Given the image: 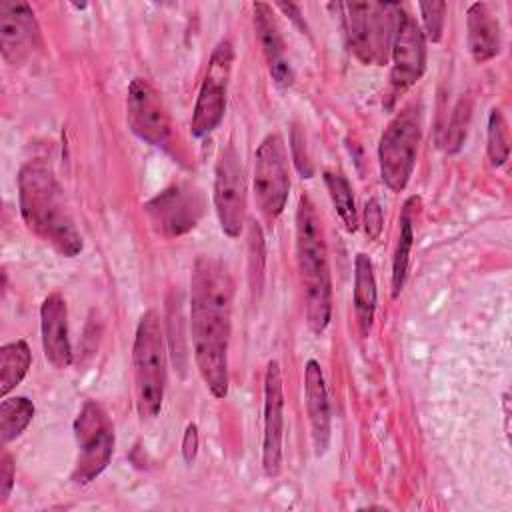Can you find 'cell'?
Listing matches in <instances>:
<instances>
[{
  "label": "cell",
  "instance_id": "6da1fadb",
  "mask_svg": "<svg viewBox=\"0 0 512 512\" xmlns=\"http://www.w3.org/2000/svg\"><path fill=\"white\" fill-rule=\"evenodd\" d=\"M234 282L226 264L198 256L190 276V338L194 362L214 398L228 396V344Z\"/></svg>",
  "mask_w": 512,
  "mask_h": 512
},
{
  "label": "cell",
  "instance_id": "7a4b0ae2",
  "mask_svg": "<svg viewBox=\"0 0 512 512\" xmlns=\"http://www.w3.org/2000/svg\"><path fill=\"white\" fill-rule=\"evenodd\" d=\"M18 202L28 230L56 248L62 256L74 258L82 252V236L68 212L64 192L48 166L28 162L20 168Z\"/></svg>",
  "mask_w": 512,
  "mask_h": 512
},
{
  "label": "cell",
  "instance_id": "3957f363",
  "mask_svg": "<svg viewBox=\"0 0 512 512\" xmlns=\"http://www.w3.org/2000/svg\"><path fill=\"white\" fill-rule=\"evenodd\" d=\"M296 264L304 286L306 324L322 334L332 316V282L322 220L306 194L296 208Z\"/></svg>",
  "mask_w": 512,
  "mask_h": 512
},
{
  "label": "cell",
  "instance_id": "277c9868",
  "mask_svg": "<svg viewBox=\"0 0 512 512\" xmlns=\"http://www.w3.org/2000/svg\"><path fill=\"white\" fill-rule=\"evenodd\" d=\"M134 398L142 422L154 420L166 390V342L162 320L156 310H146L136 326L132 346Z\"/></svg>",
  "mask_w": 512,
  "mask_h": 512
},
{
  "label": "cell",
  "instance_id": "5b68a950",
  "mask_svg": "<svg viewBox=\"0 0 512 512\" xmlns=\"http://www.w3.org/2000/svg\"><path fill=\"white\" fill-rule=\"evenodd\" d=\"M422 140V114L418 104L402 108L384 128L378 144L380 178L392 192H402L414 172Z\"/></svg>",
  "mask_w": 512,
  "mask_h": 512
},
{
  "label": "cell",
  "instance_id": "8992f818",
  "mask_svg": "<svg viewBox=\"0 0 512 512\" xmlns=\"http://www.w3.org/2000/svg\"><path fill=\"white\" fill-rule=\"evenodd\" d=\"M74 438L78 454L70 480L84 486L108 468L114 452V426L98 402L86 400L82 404L74 420Z\"/></svg>",
  "mask_w": 512,
  "mask_h": 512
},
{
  "label": "cell",
  "instance_id": "52a82bcc",
  "mask_svg": "<svg viewBox=\"0 0 512 512\" xmlns=\"http://www.w3.org/2000/svg\"><path fill=\"white\" fill-rule=\"evenodd\" d=\"M396 8L398 4L390 2L344 4L350 48L364 64H386L392 46Z\"/></svg>",
  "mask_w": 512,
  "mask_h": 512
},
{
  "label": "cell",
  "instance_id": "ba28073f",
  "mask_svg": "<svg viewBox=\"0 0 512 512\" xmlns=\"http://www.w3.org/2000/svg\"><path fill=\"white\" fill-rule=\"evenodd\" d=\"M252 188L260 214L274 222L284 212L290 192L286 144L278 132L266 134L254 152Z\"/></svg>",
  "mask_w": 512,
  "mask_h": 512
},
{
  "label": "cell",
  "instance_id": "9c48e42d",
  "mask_svg": "<svg viewBox=\"0 0 512 512\" xmlns=\"http://www.w3.org/2000/svg\"><path fill=\"white\" fill-rule=\"evenodd\" d=\"M232 62H234L232 42L224 38L214 46L210 54L208 68L198 90V98H196L192 122H190L192 136L204 138L222 122L224 110H226V94H228V84L232 74Z\"/></svg>",
  "mask_w": 512,
  "mask_h": 512
},
{
  "label": "cell",
  "instance_id": "30bf717a",
  "mask_svg": "<svg viewBox=\"0 0 512 512\" xmlns=\"http://www.w3.org/2000/svg\"><path fill=\"white\" fill-rule=\"evenodd\" d=\"M214 210L220 222V228L226 236H240L246 222L248 208V188L244 166L232 144H226L216 160L214 168Z\"/></svg>",
  "mask_w": 512,
  "mask_h": 512
},
{
  "label": "cell",
  "instance_id": "8fae6325",
  "mask_svg": "<svg viewBox=\"0 0 512 512\" xmlns=\"http://www.w3.org/2000/svg\"><path fill=\"white\" fill-rule=\"evenodd\" d=\"M152 228L176 238L190 232L204 214V196L192 184H174L144 204Z\"/></svg>",
  "mask_w": 512,
  "mask_h": 512
},
{
  "label": "cell",
  "instance_id": "7c38bea8",
  "mask_svg": "<svg viewBox=\"0 0 512 512\" xmlns=\"http://www.w3.org/2000/svg\"><path fill=\"white\" fill-rule=\"evenodd\" d=\"M390 84L396 94L416 84L426 70V38L420 24L400 4L392 34Z\"/></svg>",
  "mask_w": 512,
  "mask_h": 512
},
{
  "label": "cell",
  "instance_id": "4fadbf2b",
  "mask_svg": "<svg viewBox=\"0 0 512 512\" xmlns=\"http://www.w3.org/2000/svg\"><path fill=\"white\" fill-rule=\"evenodd\" d=\"M126 120L130 130L152 146H166L172 138V122L158 90L146 78H134L126 96Z\"/></svg>",
  "mask_w": 512,
  "mask_h": 512
},
{
  "label": "cell",
  "instance_id": "5bb4252c",
  "mask_svg": "<svg viewBox=\"0 0 512 512\" xmlns=\"http://www.w3.org/2000/svg\"><path fill=\"white\" fill-rule=\"evenodd\" d=\"M40 30L34 10L28 2H0V48L2 58L10 66H22L38 46Z\"/></svg>",
  "mask_w": 512,
  "mask_h": 512
},
{
  "label": "cell",
  "instance_id": "9a60e30c",
  "mask_svg": "<svg viewBox=\"0 0 512 512\" xmlns=\"http://www.w3.org/2000/svg\"><path fill=\"white\" fill-rule=\"evenodd\" d=\"M282 432H284V394L278 360H268L264 374V436L262 468L266 476H278L282 468Z\"/></svg>",
  "mask_w": 512,
  "mask_h": 512
},
{
  "label": "cell",
  "instance_id": "2e32d148",
  "mask_svg": "<svg viewBox=\"0 0 512 512\" xmlns=\"http://www.w3.org/2000/svg\"><path fill=\"white\" fill-rule=\"evenodd\" d=\"M40 334L46 360L64 370L72 364V344L68 334V306L60 292H52L40 306Z\"/></svg>",
  "mask_w": 512,
  "mask_h": 512
},
{
  "label": "cell",
  "instance_id": "e0dca14e",
  "mask_svg": "<svg viewBox=\"0 0 512 512\" xmlns=\"http://www.w3.org/2000/svg\"><path fill=\"white\" fill-rule=\"evenodd\" d=\"M252 10H254V30H256L260 48L264 52V58L268 62L274 82L282 88L292 86L294 72H292L290 60L286 56V44H284V38H282V32L278 28L272 8L264 2H254Z\"/></svg>",
  "mask_w": 512,
  "mask_h": 512
},
{
  "label": "cell",
  "instance_id": "ac0fdd59",
  "mask_svg": "<svg viewBox=\"0 0 512 512\" xmlns=\"http://www.w3.org/2000/svg\"><path fill=\"white\" fill-rule=\"evenodd\" d=\"M304 398L314 452L322 456L330 444V402L320 362L314 358L304 364Z\"/></svg>",
  "mask_w": 512,
  "mask_h": 512
},
{
  "label": "cell",
  "instance_id": "d6986e66",
  "mask_svg": "<svg viewBox=\"0 0 512 512\" xmlns=\"http://www.w3.org/2000/svg\"><path fill=\"white\" fill-rule=\"evenodd\" d=\"M466 26H468V50L476 62L492 60L502 46L500 40V24L492 14L490 6L484 2H474L466 10Z\"/></svg>",
  "mask_w": 512,
  "mask_h": 512
},
{
  "label": "cell",
  "instance_id": "ffe728a7",
  "mask_svg": "<svg viewBox=\"0 0 512 512\" xmlns=\"http://www.w3.org/2000/svg\"><path fill=\"white\" fill-rule=\"evenodd\" d=\"M352 302H354L360 334L366 336L372 328L374 312H376V278H374L372 260L364 252H358L354 258Z\"/></svg>",
  "mask_w": 512,
  "mask_h": 512
},
{
  "label": "cell",
  "instance_id": "44dd1931",
  "mask_svg": "<svg viewBox=\"0 0 512 512\" xmlns=\"http://www.w3.org/2000/svg\"><path fill=\"white\" fill-rule=\"evenodd\" d=\"M418 204L416 196H410L400 214V234H398V244L392 260V298H396L406 282L408 274V264H410V252L414 244V208Z\"/></svg>",
  "mask_w": 512,
  "mask_h": 512
},
{
  "label": "cell",
  "instance_id": "7402d4cb",
  "mask_svg": "<svg viewBox=\"0 0 512 512\" xmlns=\"http://www.w3.org/2000/svg\"><path fill=\"white\" fill-rule=\"evenodd\" d=\"M32 364V352L24 340L8 342L0 348V396H8L24 376Z\"/></svg>",
  "mask_w": 512,
  "mask_h": 512
},
{
  "label": "cell",
  "instance_id": "603a6c76",
  "mask_svg": "<svg viewBox=\"0 0 512 512\" xmlns=\"http://www.w3.org/2000/svg\"><path fill=\"white\" fill-rule=\"evenodd\" d=\"M34 404L26 396H4L0 402V438L2 444L16 440L34 418Z\"/></svg>",
  "mask_w": 512,
  "mask_h": 512
},
{
  "label": "cell",
  "instance_id": "cb8c5ba5",
  "mask_svg": "<svg viewBox=\"0 0 512 512\" xmlns=\"http://www.w3.org/2000/svg\"><path fill=\"white\" fill-rule=\"evenodd\" d=\"M324 184L328 188L332 204H334L340 220L344 222L346 230L354 232L358 228V214H356V202H354L350 182L346 180V176L342 172L326 170L324 172Z\"/></svg>",
  "mask_w": 512,
  "mask_h": 512
},
{
  "label": "cell",
  "instance_id": "d4e9b609",
  "mask_svg": "<svg viewBox=\"0 0 512 512\" xmlns=\"http://www.w3.org/2000/svg\"><path fill=\"white\" fill-rule=\"evenodd\" d=\"M486 152L492 166H502L508 160L510 144H508V128L502 112L498 108L490 110L488 130H486Z\"/></svg>",
  "mask_w": 512,
  "mask_h": 512
},
{
  "label": "cell",
  "instance_id": "484cf974",
  "mask_svg": "<svg viewBox=\"0 0 512 512\" xmlns=\"http://www.w3.org/2000/svg\"><path fill=\"white\" fill-rule=\"evenodd\" d=\"M468 122H470V102L466 98H462L456 104L454 114H452V118L448 122V130H446V138H444L446 152L460 150V146H462V142L466 138Z\"/></svg>",
  "mask_w": 512,
  "mask_h": 512
},
{
  "label": "cell",
  "instance_id": "4316f807",
  "mask_svg": "<svg viewBox=\"0 0 512 512\" xmlns=\"http://www.w3.org/2000/svg\"><path fill=\"white\" fill-rule=\"evenodd\" d=\"M418 10L422 14V32L430 42H440L444 30V14L446 2H420Z\"/></svg>",
  "mask_w": 512,
  "mask_h": 512
},
{
  "label": "cell",
  "instance_id": "83f0119b",
  "mask_svg": "<svg viewBox=\"0 0 512 512\" xmlns=\"http://www.w3.org/2000/svg\"><path fill=\"white\" fill-rule=\"evenodd\" d=\"M290 150H292V160L296 164V170L302 174V178H310L312 176V162L308 158L306 140H304V134L300 132L298 124H294L292 132H290Z\"/></svg>",
  "mask_w": 512,
  "mask_h": 512
},
{
  "label": "cell",
  "instance_id": "f1b7e54d",
  "mask_svg": "<svg viewBox=\"0 0 512 512\" xmlns=\"http://www.w3.org/2000/svg\"><path fill=\"white\" fill-rule=\"evenodd\" d=\"M382 224H384V216H382V208H380L378 200L376 198L366 200V204H364V232H366L368 240H378L380 238Z\"/></svg>",
  "mask_w": 512,
  "mask_h": 512
},
{
  "label": "cell",
  "instance_id": "f546056e",
  "mask_svg": "<svg viewBox=\"0 0 512 512\" xmlns=\"http://www.w3.org/2000/svg\"><path fill=\"white\" fill-rule=\"evenodd\" d=\"M14 488V462L8 452L0 458V504H4Z\"/></svg>",
  "mask_w": 512,
  "mask_h": 512
},
{
  "label": "cell",
  "instance_id": "4dcf8cb0",
  "mask_svg": "<svg viewBox=\"0 0 512 512\" xmlns=\"http://www.w3.org/2000/svg\"><path fill=\"white\" fill-rule=\"evenodd\" d=\"M196 454H198V426L194 422H190L186 426L184 438H182V458L186 464H192Z\"/></svg>",
  "mask_w": 512,
  "mask_h": 512
}]
</instances>
